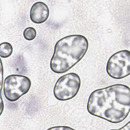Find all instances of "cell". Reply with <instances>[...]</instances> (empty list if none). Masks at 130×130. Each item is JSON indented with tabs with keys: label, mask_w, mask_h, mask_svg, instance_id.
I'll return each mask as SVG.
<instances>
[{
	"label": "cell",
	"mask_w": 130,
	"mask_h": 130,
	"mask_svg": "<svg viewBox=\"0 0 130 130\" xmlns=\"http://www.w3.org/2000/svg\"><path fill=\"white\" fill-rule=\"evenodd\" d=\"M13 52V47L8 42H3L0 45V56L2 58H7Z\"/></svg>",
	"instance_id": "cell-7"
},
{
	"label": "cell",
	"mask_w": 130,
	"mask_h": 130,
	"mask_svg": "<svg viewBox=\"0 0 130 130\" xmlns=\"http://www.w3.org/2000/svg\"><path fill=\"white\" fill-rule=\"evenodd\" d=\"M29 78L21 75L13 74L4 80L3 90L5 98L10 102H15L29 91L31 86Z\"/></svg>",
	"instance_id": "cell-4"
},
{
	"label": "cell",
	"mask_w": 130,
	"mask_h": 130,
	"mask_svg": "<svg viewBox=\"0 0 130 130\" xmlns=\"http://www.w3.org/2000/svg\"><path fill=\"white\" fill-rule=\"evenodd\" d=\"M49 9L48 6L42 2H37L31 6L30 10V18L34 23L41 24L48 18Z\"/></svg>",
	"instance_id": "cell-6"
},
{
	"label": "cell",
	"mask_w": 130,
	"mask_h": 130,
	"mask_svg": "<svg viewBox=\"0 0 130 130\" xmlns=\"http://www.w3.org/2000/svg\"><path fill=\"white\" fill-rule=\"evenodd\" d=\"M88 42L81 35H72L59 40L54 46L51 58V70L57 74L64 73L77 63L86 54Z\"/></svg>",
	"instance_id": "cell-2"
},
{
	"label": "cell",
	"mask_w": 130,
	"mask_h": 130,
	"mask_svg": "<svg viewBox=\"0 0 130 130\" xmlns=\"http://www.w3.org/2000/svg\"><path fill=\"white\" fill-rule=\"evenodd\" d=\"M36 30L32 27H28L23 31L24 38L28 41H31L34 40L36 38Z\"/></svg>",
	"instance_id": "cell-8"
},
{
	"label": "cell",
	"mask_w": 130,
	"mask_h": 130,
	"mask_svg": "<svg viewBox=\"0 0 130 130\" xmlns=\"http://www.w3.org/2000/svg\"><path fill=\"white\" fill-rule=\"evenodd\" d=\"M106 72L112 78L120 79L130 74V51L123 50L112 54L106 65Z\"/></svg>",
	"instance_id": "cell-5"
},
{
	"label": "cell",
	"mask_w": 130,
	"mask_h": 130,
	"mask_svg": "<svg viewBox=\"0 0 130 130\" xmlns=\"http://www.w3.org/2000/svg\"><path fill=\"white\" fill-rule=\"evenodd\" d=\"M48 129H73L72 128L68 127V126H54L52 127H50L48 128Z\"/></svg>",
	"instance_id": "cell-9"
},
{
	"label": "cell",
	"mask_w": 130,
	"mask_h": 130,
	"mask_svg": "<svg viewBox=\"0 0 130 130\" xmlns=\"http://www.w3.org/2000/svg\"><path fill=\"white\" fill-rule=\"evenodd\" d=\"M119 129H127V130H129L130 129V122H128V123L125 124L124 126H123V127L120 128Z\"/></svg>",
	"instance_id": "cell-10"
},
{
	"label": "cell",
	"mask_w": 130,
	"mask_h": 130,
	"mask_svg": "<svg viewBox=\"0 0 130 130\" xmlns=\"http://www.w3.org/2000/svg\"><path fill=\"white\" fill-rule=\"evenodd\" d=\"M81 86V79L75 73L62 75L57 80L53 89L55 98L59 101H67L74 98Z\"/></svg>",
	"instance_id": "cell-3"
},
{
	"label": "cell",
	"mask_w": 130,
	"mask_h": 130,
	"mask_svg": "<svg viewBox=\"0 0 130 130\" xmlns=\"http://www.w3.org/2000/svg\"><path fill=\"white\" fill-rule=\"evenodd\" d=\"M89 114L109 122L118 123L124 120L130 111V88L116 84L92 91L88 98Z\"/></svg>",
	"instance_id": "cell-1"
}]
</instances>
